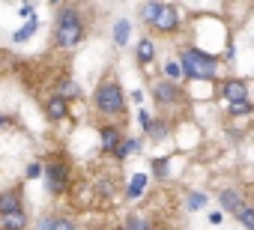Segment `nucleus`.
<instances>
[{
    "mask_svg": "<svg viewBox=\"0 0 254 230\" xmlns=\"http://www.w3.org/2000/svg\"><path fill=\"white\" fill-rule=\"evenodd\" d=\"M36 30H39V18H33V21H24V27L12 33V42H27L30 36H36Z\"/></svg>",
    "mask_w": 254,
    "mask_h": 230,
    "instance_id": "b1692460",
    "label": "nucleus"
},
{
    "mask_svg": "<svg viewBox=\"0 0 254 230\" xmlns=\"http://www.w3.org/2000/svg\"><path fill=\"white\" fill-rule=\"evenodd\" d=\"M141 147H144V141H141V138H135V135H126V138H123V144L114 150V162H126V159H129L132 153H138Z\"/></svg>",
    "mask_w": 254,
    "mask_h": 230,
    "instance_id": "f3484780",
    "label": "nucleus"
},
{
    "mask_svg": "<svg viewBox=\"0 0 254 230\" xmlns=\"http://www.w3.org/2000/svg\"><path fill=\"white\" fill-rule=\"evenodd\" d=\"M24 176H27V179H39V176H45V162H39V159L30 162L27 171H24Z\"/></svg>",
    "mask_w": 254,
    "mask_h": 230,
    "instance_id": "cd10ccee",
    "label": "nucleus"
},
{
    "mask_svg": "<svg viewBox=\"0 0 254 230\" xmlns=\"http://www.w3.org/2000/svg\"><path fill=\"white\" fill-rule=\"evenodd\" d=\"M111 39H114L117 48H126V45H129V42H132V18H126V15L114 18V24H111Z\"/></svg>",
    "mask_w": 254,
    "mask_h": 230,
    "instance_id": "ddd939ff",
    "label": "nucleus"
},
{
    "mask_svg": "<svg viewBox=\"0 0 254 230\" xmlns=\"http://www.w3.org/2000/svg\"><path fill=\"white\" fill-rule=\"evenodd\" d=\"M123 230H156V221L150 215H144V212H132L123 221Z\"/></svg>",
    "mask_w": 254,
    "mask_h": 230,
    "instance_id": "aec40b11",
    "label": "nucleus"
},
{
    "mask_svg": "<svg viewBox=\"0 0 254 230\" xmlns=\"http://www.w3.org/2000/svg\"><path fill=\"white\" fill-rule=\"evenodd\" d=\"M218 96L230 105H239V102H251V84L245 78H224L218 84Z\"/></svg>",
    "mask_w": 254,
    "mask_h": 230,
    "instance_id": "423d86ee",
    "label": "nucleus"
},
{
    "mask_svg": "<svg viewBox=\"0 0 254 230\" xmlns=\"http://www.w3.org/2000/svg\"><path fill=\"white\" fill-rule=\"evenodd\" d=\"M180 63H183V72L189 81H203V84H212L215 75H218V57L203 51V48H194V45H186L180 48Z\"/></svg>",
    "mask_w": 254,
    "mask_h": 230,
    "instance_id": "7ed1b4c3",
    "label": "nucleus"
},
{
    "mask_svg": "<svg viewBox=\"0 0 254 230\" xmlns=\"http://www.w3.org/2000/svg\"><path fill=\"white\" fill-rule=\"evenodd\" d=\"M150 171H153L156 179H168V176H171V156H156V159H150Z\"/></svg>",
    "mask_w": 254,
    "mask_h": 230,
    "instance_id": "5701e85b",
    "label": "nucleus"
},
{
    "mask_svg": "<svg viewBox=\"0 0 254 230\" xmlns=\"http://www.w3.org/2000/svg\"><path fill=\"white\" fill-rule=\"evenodd\" d=\"M162 75H165V81L183 84L186 72H183V63H180V57H168V60H162Z\"/></svg>",
    "mask_w": 254,
    "mask_h": 230,
    "instance_id": "a211bd4d",
    "label": "nucleus"
},
{
    "mask_svg": "<svg viewBox=\"0 0 254 230\" xmlns=\"http://www.w3.org/2000/svg\"><path fill=\"white\" fill-rule=\"evenodd\" d=\"M30 227V215L21 209V212H15V215H6L3 221H0V230H27Z\"/></svg>",
    "mask_w": 254,
    "mask_h": 230,
    "instance_id": "412c9836",
    "label": "nucleus"
},
{
    "mask_svg": "<svg viewBox=\"0 0 254 230\" xmlns=\"http://www.w3.org/2000/svg\"><path fill=\"white\" fill-rule=\"evenodd\" d=\"M156 54H159V42H156L150 33H144V36L135 42V63H138L141 69H147V66L156 63Z\"/></svg>",
    "mask_w": 254,
    "mask_h": 230,
    "instance_id": "9d476101",
    "label": "nucleus"
},
{
    "mask_svg": "<svg viewBox=\"0 0 254 230\" xmlns=\"http://www.w3.org/2000/svg\"><path fill=\"white\" fill-rule=\"evenodd\" d=\"M123 126L120 123H105V126H99V150L102 153H108V156H114V150L123 144Z\"/></svg>",
    "mask_w": 254,
    "mask_h": 230,
    "instance_id": "1a4fd4ad",
    "label": "nucleus"
},
{
    "mask_svg": "<svg viewBox=\"0 0 254 230\" xmlns=\"http://www.w3.org/2000/svg\"><path fill=\"white\" fill-rule=\"evenodd\" d=\"M42 111H45V120H48V123H66V120L72 117L69 102H66V99H60L57 93L45 102V108H42Z\"/></svg>",
    "mask_w": 254,
    "mask_h": 230,
    "instance_id": "9b49d317",
    "label": "nucleus"
},
{
    "mask_svg": "<svg viewBox=\"0 0 254 230\" xmlns=\"http://www.w3.org/2000/svg\"><path fill=\"white\" fill-rule=\"evenodd\" d=\"M24 209V194L21 188H3L0 191V218H6V215H15Z\"/></svg>",
    "mask_w": 254,
    "mask_h": 230,
    "instance_id": "f8f14e48",
    "label": "nucleus"
},
{
    "mask_svg": "<svg viewBox=\"0 0 254 230\" xmlns=\"http://www.w3.org/2000/svg\"><path fill=\"white\" fill-rule=\"evenodd\" d=\"M150 96H153V102H156L159 108H174V105H180V102L186 99V87H183V84H174V81L159 78V81H153Z\"/></svg>",
    "mask_w": 254,
    "mask_h": 230,
    "instance_id": "39448f33",
    "label": "nucleus"
},
{
    "mask_svg": "<svg viewBox=\"0 0 254 230\" xmlns=\"http://www.w3.org/2000/svg\"><path fill=\"white\" fill-rule=\"evenodd\" d=\"M254 114V102H239V105H230L227 108V117L239 120V117H251Z\"/></svg>",
    "mask_w": 254,
    "mask_h": 230,
    "instance_id": "393cba45",
    "label": "nucleus"
},
{
    "mask_svg": "<svg viewBox=\"0 0 254 230\" xmlns=\"http://www.w3.org/2000/svg\"><path fill=\"white\" fill-rule=\"evenodd\" d=\"M245 206H248V203H245V194H242L239 188H233V185L218 188V209H221L224 215H233V218H236Z\"/></svg>",
    "mask_w": 254,
    "mask_h": 230,
    "instance_id": "0eeeda50",
    "label": "nucleus"
},
{
    "mask_svg": "<svg viewBox=\"0 0 254 230\" xmlns=\"http://www.w3.org/2000/svg\"><path fill=\"white\" fill-rule=\"evenodd\" d=\"M180 27H183V12H180L174 3H168L165 12L159 15V21H156L150 30H156V33H162V36H174V33H180Z\"/></svg>",
    "mask_w": 254,
    "mask_h": 230,
    "instance_id": "6e6552de",
    "label": "nucleus"
},
{
    "mask_svg": "<svg viewBox=\"0 0 254 230\" xmlns=\"http://www.w3.org/2000/svg\"><path fill=\"white\" fill-rule=\"evenodd\" d=\"M57 212H45V215H39L36 218V224H33V230H54L57 227Z\"/></svg>",
    "mask_w": 254,
    "mask_h": 230,
    "instance_id": "a878e982",
    "label": "nucleus"
},
{
    "mask_svg": "<svg viewBox=\"0 0 254 230\" xmlns=\"http://www.w3.org/2000/svg\"><path fill=\"white\" fill-rule=\"evenodd\" d=\"M236 221H239V224H242L245 230H254V206L248 203V206H245V209H242V212L236 215Z\"/></svg>",
    "mask_w": 254,
    "mask_h": 230,
    "instance_id": "bb28decb",
    "label": "nucleus"
},
{
    "mask_svg": "<svg viewBox=\"0 0 254 230\" xmlns=\"http://www.w3.org/2000/svg\"><path fill=\"white\" fill-rule=\"evenodd\" d=\"M221 221H224V212H221V209L209 212V224H221Z\"/></svg>",
    "mask_w": 254,
    "mask_h": 230,
    "instance_id": "7c9ffc66",
    "label": "nucleus"
},
{
    "mask_svg": "<svg viewBox=\"0 0 254 230\" xmlns=\"http://www.w3.org/2000/svg\"><path fill=\"white\" fill-rule=\"evenodd\" d=\"M206 203H209V194L206 191H200V188L186 191V200H183L186 212H200V209H206Z\"/></svg>",
    "mask_w": 254,
    "mask_h": 230,
    "instance_id": "6ab92c4d",
    "label": "nucleus"
},
{
    "mask_svg": "<svg viewBox=\"0 0 254 230\" xmlns=\"http://www.w3.org/2000/svg\"><path fill=\"white\" fill-rule=\"evenodd\" d=\"M138 123H141V129L147 132V126L153 123V111H150V108H138Z\"/></svg>",
    "mask_w": 254,
    "mask_h": 230,
    "instance_id": "c756f323",
    "label": "nucleus"
},
{
    "mask_svg": "<svg viewBox=\"0 0 254 230\" xmlns=\"http://www.w3.org/2000/svg\"><path fill=\"white\" fill-rule=\"evenodd\" d=\"M165 6H168V3H162V0H147V3L138 6V18H141L147 27H153V24L159 21V15L165 12Z\"/></svg>",
    "mask_w": 254,
    "mask_h": 230,
    "instance_id": "2eb2a0df",
    "label": "nucleus"
},
{
    "mask_svg": "<svg viewBox=\"0 0 254 230\" xmlns=\"http://www.w3.org/2000/svg\"><path fill=\"white\" fill-rule=\"evenodd\" d=\"M144 188H147V173H135L129 182H126V197H129V200H138V197L144 194Z\"/></svg>",
    "mask_w": 254,
    "mask_h": 230,
    "instance_id": "4be33fe9",
    "label": "nucleus"
},
{
    "mask_svg": "<svg viewBox=\"0 0 254 230\" xmlns=\"http://www.w3.org/2000/svg\"><path fill=\"white\" fill-rule=\"evenodd\" d=\"M42 179H45L48 194H51V197H60V194H66L69 185H72V165H69L66 159H48Z\"/></svg>",
    "mask_w": 254,
    "mask_h": 230,
    "instance_id": "20e7f679",
    "label": "nucleus"
},
{
    "mask_svg": "<svg viewBox=\"0 0 254 230\" xmlns=\"http://www.w3.org/2000/svg\"><path fill=\"white\" fill-rule=\"evenodd\" d=\"M57 96H60V99H66V102L72 105V102L84 99V87H81L75 78H60V81H57Z\"/></svg>",
    "mask_w": 254,
    "mask_h": 230,
    "instance_id": "4468645a",
    "label": "nucleus"
},
{
    "mask_svg": "<svg viewBox=\"0 0 254 230\" xmlns=\"http://www.w3.org/2000/svg\"><path fill=\"white\" fill-rule=\"evenodd\" d=\"M147 141H153V144H162L168 135H171V123H168V117H162V114H159V117H153V123L147 126Z\"/></svg>",
    "mask_w": 254,
    "mask_h": 230,
    "instance_id": "dca6fc26",
    "label": "nucleus"
},
{
    "mask_svg": "<svg viewBox=\"0 0 254 230\" xmlns=\"http://www.w3.org/2000/svg\"><path fill=\"white\" fill-rule=\"evenodd\" d=\"M93 108L99 117L105 120H117V117H126V93H123V84L117 78H102L93 90Z\"/></svg>",
    "mask_w": 254,
    "mask_h": 230,
    "instance_id": "f03ea898",
    "label": "nucleus"
},
{
    "mask_svg": "<svg viewBox=\"0 0 254 230\" xmlns=\"http://www.w3.org/2000/svg\"><path fill=\"white\" fill-rule=\"evenodd\" d=\"M6 126H9V120H6V117H3V114H0V132H3V129H6Z\"/></svg>",
    "mask_w": 254,
    "mask_h": 230,
    "instance_id": "2f4dec72",
    "label": "nucleus"
},
{
    "mask_svg": "<svg viewBox=\"0 0 254 230\" xmlns=\"http://www.w3.org/2000/svg\"><path fill=\"white\" fill-rule=\"evenodd\" d=\"M18 18H24V21L39 18V15H36V3H21V6H18Z\"/></svg>",
    "mask_w": 254,
    "mask_h": 230,
    "instance_id": "c85d7f7f",
    "label": "nucleus"
},
{
    "mask_svg": "<svg viewBox=\"0 0 254 230\" xmlns=\"http://www.w3.org/2000/svg\"><path fill=\"white\" fill-rule=\"evenodd\" d=\"M84 39H87V18H84V9L75 6V3L57 6V12H54V30H51L54 48L72 51V48H78Z\"/></svg>",
    "mask_w": 254,
    "mask_h": 230,
    "instance_id": "f257e3e1",
    "label": "nucleus"
}]
</instances>
